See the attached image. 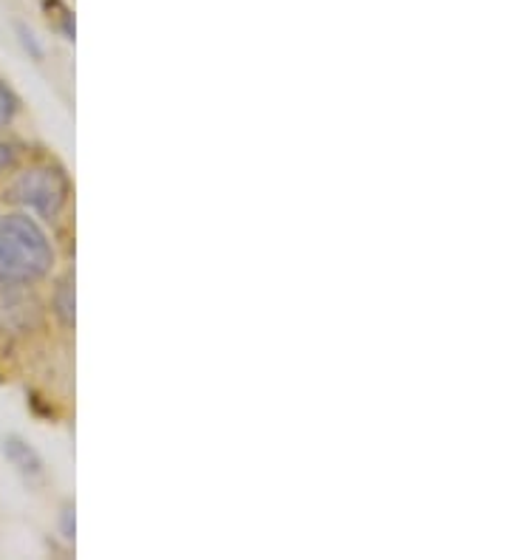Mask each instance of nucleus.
I'll list each match as a JSON object with an SVG mask.
<instances>
[{"mask_svg":"<svg viewBox=\"0 0 509 560\" xmlns=\"http://www.w3.org/2000/svg\"><path fill=\"white\" fill-rule=\"evenodd\" d=\"M55 264L51 241L43 226L23 212L0 215V283H34Z\"/></svg>","mask_w":509,"mask_h":560,"instance_id":"1","label":"nucleus"},{"mask_svg":"<svg viewBox=\"0 0 509 560\" xmlns=\"http://www.w3.org/2000/svg\"><path fill=\"white\" fill-rule=\"evenodd\" d=\"M66 176L57 167H46V164H37V167H28V171L18 173L9 182L7 190H3V201L26 207V210L41 212V215H57L60 207L66 205Z\"/></svg>","mask_w":509,"mask_h":560,"instance_id":"2","label":"nucleus"},{"mask_svg":"<svg viewBox=\"0 0 509 560\" xmlns=\"http://www.w3.org/2000/svg\"><path fill=\"white\" fill-rule=\"evenodd\" d=\"M26 283H0V331H26L37 317V303Z\"/></svg>","mask_w":509,"mask_h":560,"instance_id":"3","label":"nucleus"},{"mask_svg":"<svg viewBox=\"0 0 509 560\" xmlns=\"http://www.w3.org/2000/svg\"><path fill=\"white\" fill-rule=\"evenodd\" d=\"M3 453H7L9 465L21 472L26 481H41L43 479V458L37 456L32 444L23 442L21 436H7L3 439Z\"/></svg>","mask_w":509,"mask_h":560,"instance_id":"4","label":"nucleus"},{"mask_svg":"<svg viewBox=\"0 0 509 560\" xmlns=\"http://www.w3.org/2000/svg\"><path fill=\"white\" fill-rule=\"evenodd\" d=\"M55 312L60 315V320L66 323V326L74 323V280H71V275H66V278L60 280V287H57Z\"/></svg>","mask_w":509,"mask_h":560,"instance_id":"5","label":"nucleus"},{"mask_svg":"<svg viewBox=\"0 0 509 560\" xmlns=\"http://www.w3.org/2000/svg\"><path fill=\"white\" fill-rule=\"evenodd\" d=\"M14 110H18V100H14L12 91L0 82V122H9L14 117Z\"/></svg>","mask_w":509,"mask_h":560,"instance_id":"6","label":"nucleus"},{"mask_svg":"<svg viewBox=\"0 0 509 560\" xmlns=\"http://www.w3.org/2000/svg\"><path fill=\"white\" fill-rule=\"evenodd\" d=\"M14 162H18V153H14L12 144L7 142H0V173H7L12 171Z\"/></svg>","mask_w":509,"mask_h":560,"instance_id":"7","label":"nucleus"},{"mask_svg":"<svg viewBox=\"0 0 509 560\" xmlns=\"http://www.w3.org/2000/svg\"><path fill=\"white\" fill-rule=\"evenodd\" d=\"M62 533H66V538H74V510L71 506L62 510Z\"/></svg>","mask_w":509,"mask_h":560,"instance_id":"8","label":"nucleus"},{"mask_svg":"<svg viewBox=\"0 0 509 560\" xmlns=\"http://www.w3.org/2000/svg\"><path fill=\"white\" fill-rule=\"evenodd\" d=\"M21 37H23V46L32 48V55H34V57H41V55H43L41 46H37V43H34V35H32V32H26V28H23V26H21Z\"/></svg>","mask_w":509,"mask_h":560,"instance_id":"9","label":"nucleus"}]
</instances>
